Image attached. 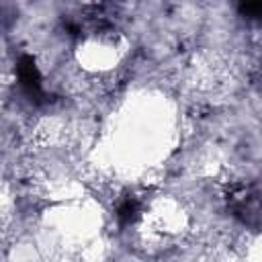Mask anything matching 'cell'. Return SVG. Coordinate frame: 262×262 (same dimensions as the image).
Masks as SVG:
<instances>
[{
  "instance_id": "obj_1",
  "label": "cell",
  "mask_w": 262,
  "mask_h": 262,
  "mask_svg": "<svg viewBox=\"0 0 262 262\" xmlns=\"http://www.w3.org/2000/svg\"><path fill=\"white\" fill-rule=\"evenodd\" d=\"M229 213L244 225L256 229L260 223V190L256 182L235 184L227 194Z\"/></svg>"
},
{
  "instance_id": "obj_2",
  "label": "cell",
  "mask_w": 262,
  "mask_h": 262,
  "mask_svg": "<svg viewBox=\"0 0 262 262\" xmlns=\"http://www.w3.org/2000/svg\"><path fill=\"white\" fill-rule=\"evenodd\" d=\"M16 78H18L20 90L31 102L35 104L47 102V92L43 88V76L33 55H20V59L16 61Z\"/></svg>"
},
{
  "instance_id": "obj_3",
  "label": "cell",
  "mask_w": 262,
  "mask_h": 262,
  "mask_svg": "<svg viewBox=\"0 0 262 262\" xmlns=\"http://www.w3.org/2000/svg\"><path fill=\"white\" fill-rule=\"evenodd\" d=\"M139 213H141V203L133 194L123 196L117 203V207H115V217H117V221H119L121 227H127L131 223H135L137 217H139Z\"/></svg>"
},
{
  "instance_id": "obj_4",
  "label": "cell",
  "mask_w": 262,
  "mask_h": 262,
  "mask_svg": "<svg viewBox=\"0 0 262 262\" xmlns=\"http://www.w3.org/2000/svg\"><path fill=\"white\" fill-rule=\"evenodd\" d=\"M237 10L246 18H258L260 12H262V2H242L237 6Z\"/></svg>"
}]
</instances>
